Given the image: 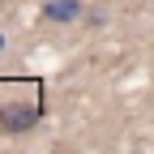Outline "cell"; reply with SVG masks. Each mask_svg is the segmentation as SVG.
Returning <instances> with one entry per match:
<instances>
[{"mask_svg":"<svg viewBox=\"0 0 154 154\" xmlns=\"http://www.w3.org/2000/svg\"><path fill=\"white\" fill-rule=\"evenodd\" d=\"M34 120H38V107H22V103L0 107V128L5 133H30Z\"/></svg>","mask_w":154,"mask_h":154,"instance_id":"6da1fadb","label":"cell"},{"mask_svg":"<svg viewBox=\"0 0 154 154\" xmlns=\"http://www.w3.org/2000/svg\"><path fill=\"white\" fill-rule=\"evenodd\" d=\"M43 17L47 22H77V17H82V0H47L43 5Z\"/></svg>","mask_w":154,"mask_h":154,"instance_id":"7a4b0ae2","label":"cell"},{"mask_svg":"<svg viewBox=\"0 0 154 154\" xmlns=\"http://www.w3.org/2000/svg\"><path fill=\"white\" fill-rule=\"evenodd\" d=\"M0 47H5V38H0Z\"/></svg>","mask_w":154,"mask_h":154,"instance_id":"3957f363","label":"cell"}]
</instances>
